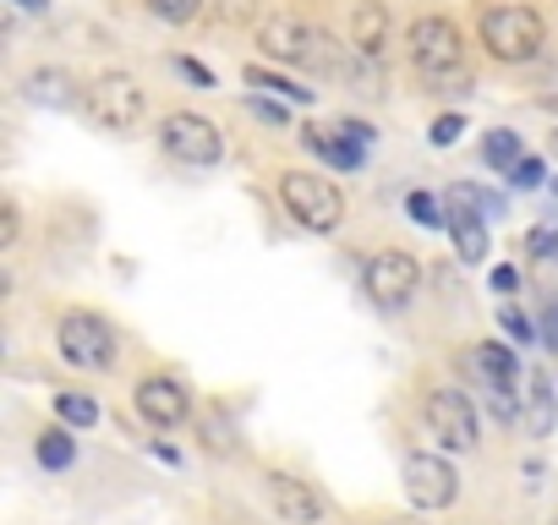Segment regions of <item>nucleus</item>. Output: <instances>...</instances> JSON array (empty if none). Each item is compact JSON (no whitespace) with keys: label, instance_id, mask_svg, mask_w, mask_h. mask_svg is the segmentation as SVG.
Segmentation results:
<instances>
[{"label":"nucleus","instance_id":"1","mask_svg":"<svg viewBox=\"0 0 558 525\" xmlns=\"http://www.w3.org/2000/svg\"><path fill=\"white\" fill-rule=\"evenodd\" d=\"M476 34H482L487 56L504 61V66H525V61H536L542 45H547V23H542V12H536V7H520V0L487 7V12L476 17Z\"/></svg>","mask_w":558,"mask_h":525},{"label":"nucleus","instance_id":"2","mask_svg":"<svg viewBox=\"0 0 558 525\" xmlns=\"http://www.w3.org/2000/svg\"><path fill=\"white\" fill-rule=\"evenodd\" d=\"M405 50H411L416 77H427L438 88L444 83H465V39H460V28L449 17H438V12L416 17L405 28Z\"/></svg>","mask_w":558,"mask_h":525},{"label":"nucleus","instance_id":"3","mask_svg":"<svg viewBox=\"0 0 558 525\" xmlns=\"http://www.w3.org/2000/svg\"><path fill=\"white\" fill-rule=\"evenodd\" d=\"M279 203H286V213L313 235H335L340 219H345V192L329 175H313V170H279Z\"/></svg>","mask_w":558,"mask_h":525},{"label":"nucleus","instance_id":"4","mask_svg":"<svg viewBox=\"0 0 558 525\" xmlns=\"http://www.w3.org/2000/svg\"><path fill=\"white\" fill-rule=\"evenodd\" d=\"M56 351H61V362H72V367H83V373H110L116 356H121L116 329H110L99 313H88V307H72V313L56 323Z\"/></svg>","mask_w":558,"mask_h":525},{"label":"nucleus","instance_id":"5","mask_svg":"<svg viewBox=\"0 0 558 525\" xmlns=\"http://www.w3.org/2000/svg\"><path fill=\"white\" fill-rule=\"evenodd\" d=\"M362 285H367L373 307L400 313V307H411V296H416V285H422V262H416L405 246H384V252H373V257H367Z\"/></svg>","mask_w":558,"mask_h":525},{"label":"nucleus","instance_id":"6","mask_svg":"<svg viewBox=\"0 0 558 525\" xmlns=\"http://www.w3.org/2000/svg\"><path fill=\"white\" fill-rule=\"evenodd\" d=\"M159 148H165L175 164L208 170V164H219L225 137H219V126H214L208 115H197V110H175V115L159 121Z\"/></svg>","mask_w":558,"mask_h":525},{"label":"nucleus","instance_id":"7","mask_svg":"<svg viewBox=\"0 0 558 525\" xmlns=\"http://www.w3.org/2000/svg\"><path fill=\"white\" fill-rule=\"evenodd\" d=\"M83 105H88V121L105 126V132H132V126L143 121V110H148L137 77H126V72H105V77H94L88 94H83Z\"/></svg>","mask_w":558,"mask_h":525},{"label":"nucleus","instance_id":"8","mask_svg":"<svg viewBox=\"0 0 558 525\" xmlns=\"http://www.w3.org/2000/svg\"><path fill=\"white\" fill-rule=\"evenodd\" d=\"M257 45H263V56L286 61V66H307V61H313V66H329V39H324L313 23L291 17V12L257 23Z\"/></svg>","mask_w":558,"mask_h":525},{"label":"nucleus","instance_id":"9","mask_svg":"<svg viewBox=\"0 0 558 525\" xmlns=\"http://www.w3.org/2000/svg\"><path fill=\"white\" fill-rule=\"evenodd\" d=\"M405 498L416 509L438 514V509H449L460 498V471L438 449H416V454H405Z\"/></svg>","mask_w":558,"mask_h":525},{"label":"nucleus","instance_id":"10","mask_svg":"<svg viewBox=\"0 0 558 525\" xmlns=\"http://www.w3.org/2000/svg\"><path fill=\"white\" fill-rule=\"evenodd\" d=\"M422 416H427V427L438 432L444 449H476V405H471V394H460V389H427Z\"/></svg>","mask_w":558,"mask_h":525},{"label":"nucleus","instance_id":"11","mask_svg":"<svg viewBox=\"0 0 558 525\" xmlns=\"http://www.w3.org/2000/svg\"><path fill=\"white\" fill-rule=\"evenodd\" d=\"M132 405H137V416H143L148 427H181V422L192 416V394H186V383L170 378V373L143 378L137 394H132Z\"/></svg>","mask_w":558,"mask_h":525},{"label":"nucleus","instance_id":"12","mask_svg":"<svg viewBox=\"0 0 558 525\" xmlns=\"http://www.w3.org/2000/svg\"><path fill=\"white\" fill-rule=\"evenodd\" d=\"M263 492H268L274 514L286 520V525H318V520H324L318 487L302 481V476H291V471H268V476H263Z\"/></svg>","mask_w":558,"mask_h":525},{"label":"nucleus","instance_id":"13","mask_svg":"<svg viewBox=\"0 0 558 525\" xmlns=\"http://www.w3.org/2000/svg\"><path fill=\"white\" fill-rule=\"evenodd\" d=\"M465 367L482 378V389H514V378H520V362H514V351H509V345H498V340H482V345H471Z\"/></svg>","mask_w":558,"mask_h":525},{"label":"nucleus","instance_id":"14","mask_svg":"<svg viewBox=\"0 0 558 525\" xmlns=\"http://www.w3.org/2000/svg\"><path fill=\"white\" fill-rule=\"evenodd\" d=\"M351 45L362 56H384V45H389V7L384 0H356L351 7Z\"/></svg>","mask_w":558,"mask_h":525},{"label":"nucleus","instance_id":"15","mask_svg":"<svg viewBox=\"0 0 558 525\" xmlns=\"http://www.w3.org/2000/svg\"><path fill=\"white\" fill-rule=\"evenodd\" d=\"M449 235H454L460 262H482L487 257V224L476 213H449Z\"/></svg>","mask_w":558,"mask_h":525},{"label":"nucleus","instance_id":"16","mask_svg":"<svg viewBox=\"0 0 558 525\" xmlns=\"http://www.w3.org/2000/svg\"><path fill=\"white\" fill-rule=\"evenodd\" d=\"M23 94L34 99V105H50V110H66L77 94H72V77L66 72H34L28 83H23Z\"/></svg>","mask_w":558,"mask_h":525},{"label":"nucleus","instance_id":"17","mask_svg":"<svg viewBox=\"0 0 558 525\" xmlns=\"http://www.w3.org/2000/svg\"><path fill=\"white\" fill-rule=\"evenodd\" d=\"M482 159H487V170L509 175V170H514V164L525 159V148H520V132H509V126L487 132V137H482Z\"/></svg>","mask_w":558,"mask_h":525},{"label":"nucleus","instance_id":"18","mask_svg":"<svg viewBox=\"0 0 558 525\" xmlns=\"http://www.w3.org/2000/svg\"><path fill=\"white\" fill-rule=\"evenodd\" d=\"M72 460H77V438L66 432V422L61 427H45L39 432V465L45 471H72Z\"/></svg>","mask_w":558,"mask_h":525},{"label":"nucleus","instance_id":"19","mask_svg":"<svg viewBox=\"0 0 558 525\" xmlns=\"http://www.w3.org/2000/svg\"><path fill=\"white\" fill-rule=\"evenodd\" d=\"M56 416H61L66 427H94V422H99V400L83 394V389H61V394H56Z\"/></svg>","mask_w":558,"mask_h":525},{"label":"nucleus","instance_id":"20","mask_svg":"<svg viewBox=\"0 0 558 525\" xmlns=\"http://www.w3.org/2000/svg\"><path fill=\"white\" fill-rule=\"evenodd\" d=\"M246 88L279 94V99H291V105H313V88H302V83H291V77H279V72H263V66H246Z\"/></svg>","mask_w":558,"mask_h":525},{"label":"nucleus","instance_id":"21","mask_svg":"<svg viewBox=\"0 0 558 525\" xmlns=\"http://www.w3.org/2000/svg\"><path fill=\"white\" fill-rule=\"evenodd\" d=\"M525 400H531V416H525V432H536V438H542V432L553 427V383H547L542 373H531V394H525Z\"/></svg>","mask_w":558,"mask_h":525},{"label":"nucleus","instance_id":"22","mask_svg":"<svg viewBox=\"0 0 558 525\" xmlns=\"http://www.w3.org/2000/svg\"><path fill=\"white\" fill-rule=\"evenodd\" d=\"M444 208H449V213H476V219H482V213H498V203H493L482 186H465V181L444 192Z\"/></svg>","mask_w":558,"mask_h":525},{"label":"nucleus","instance_id":"23","mask_svg":"<svg viewBox=\"0 0 558 525\" xmlns=\"http://www.w3.org/2000/svg\"><path fill=\"white\" fill-rule=\"evenodd\" d=\"M405 213L416 219V224H427V230H438V224H449V208L433 197V192H411L405 197Z\"/></svg>","mask_w":558,"mask_h":525},{"label":"nucleus","instance_id":"24","mask_svg":"<svg viewBox=\"0 0 558 525\" xmlns=\"http://www.w3.org/2000/svg\"><path fill=\"white\" fill-rule=\"evenodd\" d=\"M148 12H154L159 23H175V28H181V23H192V17L203 12V0H148Z\"/></svg>","mask_w":558,"mask_h":525},{"label":"nucleus","instance_id":"25","mask_svg":"<svg viewBox=\"0 0 558 525\" xmlns=\"http://www.w3.org/2000/svg\"><path fill=\"white\" fill-rule=\"evenodd\" d=\"M525 252H531L536 262H558V224H536V230L525 235Z\"/></svg>","mask_w":558,"mask_h":525},{"label":"nucleus","instance_id":"26","mask_svg":"<svg viewBox=\"0 0 558 525\" xmlns=\"http://www.w3.org/2000/svg\"><path fill=\"white\" fill-rule=\"evenodd\" d=\"M542 175H547V170H542V159H536V154H525V159L509 170V186H520V192H536V186H542Z\"/></svg>","mask_w":558,"mask_h":525},{"label":"nucleus","instance_id":"27","mask_svg":"<svg viewBox=\"0 0 558 525\" xmlns=\"http://www.w3.org/2000/svg\"><path fill=\"white\" fill-rule=\"evenodd\" d=\"M498 323H504V334H514L520 345H531V340H536V323H531L520 307H498Z\"/></svg>","mask_w":558,"mask_h":525},{"label":"nucleus","instance_id":"28","mask_svg":"<svg viewBox=\"0 0 558 525\" xmlns=\"http://www.w3.org/2000/svg\"><path fill=\"white\" fill-rule=\"evenodd\" d=\"M460 132H465V115H438L427 137H433V148H449V143H454Z\"/></svg>","mask_w":558,"mask_h":525},{"label":"nucleus","instance_id":"29","mask_svg":"<svg viewBox=\"0 0 558 525\" xmlns=\"http://www.w3.org/2000/svg\"><path fill=\"white\" fill-rule=\"evenodd\" d=\"M175 72H181V77H192L197 88H214V77H208V66H197L192 56H181V61H175Z\"/></svg>","mask_w":558,"mask_h":525},{"label":"nucleus","instance_id":"30","mask_svg":"<svg viewBox=\"0 0 558 525\" xmlns=\"http://www.w3.org/2000/svg\"><path fill=\"white\" fill-rule=\"evenodd\" d=\"M252 115H263V121H274V126H286V110H279L268 94H257V99H252Z\"/></svg>","mask_w":558,"mask_h":525},{"label":"nucleus","instance_id":"31","mask_svg":"<svg viewBox=\"0 0 558 525\" xmlns=\"http://www.w3.org/2000/svg\"><path fill=\"white\" fill-rule=\"evenodd\" d=\"M252 12H257V0H225V17L230 23H246Z\"/></svg>","mask_w":558,"mask_h":525},{"label":"nucleus","instance_id":"32","mask_svg":"<svg viewBox=\"0 0 558 525\" xmlns=\"http://www.w3.org/2000/svg\"><path fill=\"white\" fill-rule=\"evenodd\" d=\"M514 285H520V274H514V269H493V291H504V296H509Z\"/></svg>","mask_w":558,"mask_h":525},{"label":"nucleus","instance_id":"33","mask_svg":"<svg viewBox=\"0 0 558 525\" xmlns=\"http://www.w3.org/2000/svg\"><path fill=\"white\" fill-rule=\"evenodd\" d=\"M373 525H422V520H411V514H378Z\"/></svg>","mask_w":558,"mask_h":525},{"label":"nucleus","instance_id":"34","mask_svg":"<svg viewBox=\"0 0 558 525\" xmlns=\"http://www.w3.org/2000/svg\"><path fill=\"white\" fill-rule=\"evenodd\" d=\"M17 7H28V12H39V7H45V0H17Z\"/></svg>","mask_w":558,"mask_h":525},{"label":"nucleus","instance_id":"35","mask_svg":"<svg viewBox=\"0 0 558 525\" xmlns=\"http://www.w3.org/2000/svg\"><path fill=\"white\" fill-rule=\"evenodd\" d=\"M553 148H558V137H553Z\"/></svg>","mask_w":558,"mask_h":525},{"label":"nucleus","instance_id":"36","mask_svg":"<svg viewBox=\"0 0 558 525\" xmlns=\"http://www.w3.org/2000/svg\"><path fill=\"white\" fill-rule=\"evenodd\" d=\"M553 192H558V181H553Z\"/></svg>","mask_w":558,"mask_h":525},{"label":"nucleus","instance_id":"37","mask_svg":"<svg viewBox=\"0 0 558 525\" xmlns=\"http://www.w3.org/2000/svg\"><path fill=\"white\" fill-rule=\"evenodd\" d=\"M553 340H558V329H553Z\"/></svg>","mask_w":558,"mask_h":525},{"label":"nucleus","instance_id":"38","mask_svg":"<svg viewBox=\"0 0 558 525\" xmlns=\"http://www.w3.org/2000/svg\"><path fill=\"white\" fill-rule=\"evenodd\" d=\"M553 525H558V520H553Z\"/></svg>","mask_w":558,"mask_h":525}]
</instances>
